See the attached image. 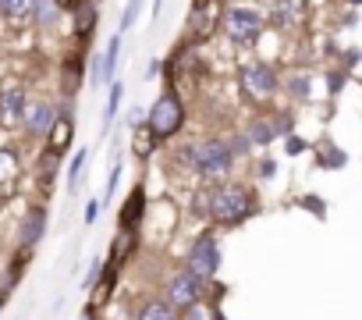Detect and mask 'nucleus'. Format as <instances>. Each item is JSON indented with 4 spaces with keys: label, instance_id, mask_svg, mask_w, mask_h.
I'll return each instance as SVG.
<instances>
[{
    "label": "nucleus",
    "instance_id": "nucleus-1",
    "mask_svg": "<svg viewBox=\"0 0 362 320\" xmlns=\"http://www.w3.org/2000/svg\"><path fill=\"white\" fill-rule=\"evenodd\" d=\"M181 160H185V168L206 175V178H217L231 168V149L228 142L221 139H206V142H196V146H185L181 149Z\"/></svg>",
    "mask_w": 362,
    "mask_h": 320
},
{
    "label": "nucleus",
    "instance_id": "nucleus-2",
    "mask_svg": "<svg viewBox=\"0 0 362 320\" xmlns=\"http://www.w3.org/2000/svg\"><path fill=\"white\" fill-rule=\"evenodd\" d=\"M263 29H267V18H263L256 8H249V4H235V8L224 11V33H228V40L238 43V47L256 43V40L263 36Z\"/></svg>",
    "mask_w": 362,
    "mask_h": 320
},
{
    "label": "nucleus",
    "instance_id": "nucleus-3",
    "mask_svg": "<svg viewBox=\"0 0 362 320\" xmlns=\"http://www.w3.org/2000/svg\"><path fill=\"white\" fill-rule=\"evenodd\" d=\"M249 210H252V196L245 185H221L210 200V214L221 224H238Z\"/></svg>",
    "mask_w": 362,
    "mask_h": 320
},
{
    "label": "nucleus",
    "instance_id": "nucleus-4",
    "mask_svg": "<svg viewBox=\"0 0 362 320\" xmlns=\"http://www.w3.org/2000/svg\"><path fill=\"white\" fill-rule=\"evenodd\" d=\"M224 22V0H192L189 4V36L206 43Z\"/></svg>",
    "mask_w": 362,
    "mask_h": 320
},
{
    "label": "nucleus",
    "instance_id": "nucleus-5",
    "mask_svg": "<svg viewBox=\"0 0 362 320\" xmlns=\"http://www.w3.org/2000/svg\"><path fill=\"white\" fill-rule=\"evenodd\" d=\"M181 121H185V107L177 103V96L163 93L153 107H149V128L156 132V139H167L181 128Z\"/></svg>",
    "mask_w": 362,
    "mask_h": 320
},
{
    "label": "nucleus",
    "instance_id": "nucleus-6",
    "mask_svg": "<svg viewBox=\"0 0 362 320\" xmlns=\"http://www.w3.org/2000/svg\"><path fill=\"white\" fill-rule=\"evenodd\" d=\"M199 292H203V274L196 270H181L170 278V288H167V302L174 309H192L199 302Z\"/></svg>",
    "mask_w": 362,
    "mask_h": 320
},
{
    "label": "nucleus",
    "instance_id": "nucleus-7",
    "mask_svg": "<svg viewBox=\"0 0 362 320\" xmlns=\"http://www.w3.org/2000/svg\"><path fill=\"white\" fill-rule=\"evenodd\" d=\"M242 86L252 100H270L277 93V72L263 61H252V64L242 68Z\"/></svg>",
    "mask_w": 362,
    "mask_h": 320
},
{
    "label": "nucleus",
    "instance_id": "nucleus-8",
    "mask_svg": "<svg viewBox=\"0 0 362 320\" xmlns=\"http://www.w3.org/2000/svg\"><path fill=\"white\" fill-rule=\"evenodd\" d=\"M305 15H309V0H274L270 4V25H277L281 33L302 29Z\"/></svg>",
    "mask_w": 362,
    "mask_h": 320
},
{
    "label": "nucleus",
    "instance_id": "nucleus-9",
    "mask_svg": "<svg viewBox=\"0 0 362 320\" xmlns=\"http://www.w3.org/2000/svg\"><path fill=\"white\" fill-rule=\"evenodd\" d=\"M189 263H192V270L203 274V278L217 274V267H221V249H217V242H214V239H199V242L192 246V253H189Z\"/></svg>",
    "mask_w": 362,
    "mask_h": 320
},
{
    "label": "nucleus",
    "instance_id": "nucleus-10",
    "mask_svg": "<svg viewBox=\"0 0 362 320\" xmlns=\"http://www.w3.org/2000/svg\"><path fill=\"white\" fill-rule=\"evenodd\" d=\"M25 114V96L18 86H8V89H0V125H18Z\"/></svg>",
    "mask_w": 362,
    "mask_h": 320
},
{
    "label": "nucleus",
    "instance_id": "nucleus-11",
    "mask_svg": "<svg viewBox=\"0 0 362 320\" xmlns=\"http://www.w3.org/2000/svg\"><path fill=\"white\" fill-rule=\"evenodd\" d=\"M0 15L11 25H29L36 18V0H0Z\"/></svg>",
    "mask_w": 362,
    "mask_h": 320
},
{
    "label": "nucleus",
    "instance_id": "nucleus-12",
    "mask_svg": "<svg viewBox=\"0 0 362 320\" xmlns=\"http://www.w3.org/2000/svg\"><path fill=\"white\" fill-rule=\"evenodd\" d=\"M54 121H57V114H54L50 103H33V107L25 110V125H29L33 135H47V132L54 128Z\"/></svg>",
    "mask_w": 362,
    "mask_h": 320
},
{
    "label": "nucleus",
    "instance_id": "nucleus-13",
    "mask_svg": "<svg viewBox=\"0 0 362 320\" xmlns=\"http://www.w3.org/2000/svg\"><path fill=\"white\" fill-rule=\"evenodd\" d=\"M71 15H75V36L86 40L96 29V0H78V4L71 8Z\"/></svg>",
    "mask_w": 362,
    "mask_h": 320
},
{
    "label": "nucleus",
    "instance_id": "nucleus-14",
    "mask_svg": "<svg viewBox=\"0 0 362 320\" xmlns=\"http://www.w3.org/2000/svg\"><path fill=\"white\" fill-rule=\"evenodd\" d=\"M117 57H121V36H114V40L107 43V54H103V61H100V82H114Z\"/></svg>",
    "mask_w": 362,
    "mask_h": 320
},
{
    "label": "nucleus",
    "instance_id": "nucleus-15",
    "mask_svg": "<svg viewBox=\"0 0 362 320\" xmlns=\"http://www.w3.org/2000/svg\"><path fill=\"white\" fill-rule=\"evenodd\" d=\"M15 175H18V164L8 149H0V196H8L11 185H15Z\"/></svg>",
    "mask_w": 362,
    "mask_h": 320
},
{
    "label": "nucleus",
    "instance_id": "nucleus-16",
    "mask_svg": "<svg viewBox=\"0 0 362 320\" xmlns=\"http://www.w3.org/2000/svg\"><path fill=\"white\" fill-rule=\"evenodd\" d=\"M71 142V121L68 118H57L54 128H50V153H64Z\"/></svg>",
    "mask_w": 362,
    "mask_h": 320
},
{
    "label": "nucleus",
    "instance_id": "nucleus-17",
    "mask_svg": "<svg viewBox=\"0 0 362 320\" xmlns=\"http://www.w3.org/2000/svg\"><path fill=\"white\" fill-rule=\"evenodd\" d=\"M139 320H177V316H174V306L170 302H146L139 309Z\"/></svg>",
    "mask_w": 362,
    "mask_h": 320
},
{
    "label": "nucleus",
    "instance_id": "nucleus-18",
    "mask_svg": "<svg viewBox=\"0 0 362 320\" xmlns=\"http://www.w3.org/2000/svg\"><path fill=\"white\" fill-rule=\"evenodd\" d=\"M43 210H36V214H29V221H25V232H22V246H33L40 235H43Z\"/></svg>",
    "mask_w": 362,
    "mask_h": 320
},
{
    "label": "nucleus",
    "instance_id": "nucleus-19",
    "mask_svg": "<svg viewBox=\"0 0 362 320\" xmlns=\"http://www.w3.org/2000/svg\"><path fill=\"white\" fill-rule=\"evenodd\" d=\"M249 135H252V142H270L277 135V121H252Z\"/></svg>",
    "mask_w": 362,
    "mask_h": 320
},
{
    "label": "nucleus",
    "instance_id": "nucleus-20",
    "mask_svg": "<svg viewBox=\"0 0 362 320\" xmlns=\"http://www.w3.org/2000/svg\"><path fill=\"white\" fill-rule=\"evenodd\" d=\"M153 139H156L153 128H135V139H132L135 153H139V156H149V153H153Z\"/></svg>",
    "mask_w": 362,
    "mask_h": 320
},
{
    "label": "nucleus",
    "instance_id": "nucleus-21",
    "mask_svg": "<svg viewBox=\"0 0 362 320\" xmlns=\"http://www.w3.org/2000/svg\"><path fill=\"white\" fill-rule=\"evenodd\" d=\"M128 246H132V228H121V235L114 239V256H110V267L124 263V256H128Z\"/></svg>",
    "mask_w": 362,
    "mask_h": 320
},
{
    "label": "nucleus",
    "instance_id": "nucleus-22",
    "mask_svg": "<svg viewBox=\"0 0 362 320\" xmlns=\"http://www.w3.org/2000/svg\"><path fill=\"white\" fill-rule=\"evenodd\" d=\"M54 18H57V0H36V22L47 29L54 25Z\"/></svg>",
    "mask_w": 362,
    "mask_h": 320
},
{
    "label": "nucleus",
    "instance_id": "nucleus-23",
    "mask_svg": "<svg viewBox=\"0 0 362 320\" xmlns=\"http://www.w3.org/2000/svg\"><path fill=\"white\" fill-rule=\"evenodd\" d=\"M121 93H124V89H121V82H114V86H110V103H107L103 125H110V121H114V114H117V107H121Z\"/></svg>",
    "mask_w": 362,
    "mask_h": 320
},
{
    "label": "nucleus",
    "instance_id": "nucleus-24",
    "mask_svg": "<svg viewBox=\"0 0 362 320\" xmlns=\"http://www.w3.org/2000/svg\"><path fill=\"white\" fill-rule=\"evenodd\" d=\"M139 8H142V0H128V4H124V15H121V33H128V29L135 25Z\"/></svg>",
    "mask_w": 362,
    "mask_h": 320
},
{
    "label": "nucleus",
    "instance_id": "nucleus-25",
    "mask_svg": "<svg viewBox=\"0 0 362 320\" xmlns=\"http://www.w3.org/2000/svg\"><path fill=\"white\" fill-rule=\"evenodd\" d=\"M139 210H142V193L135 189V196H132V200H128V207H124V228H132V224H135L132 217H139Z\"/></svg>",
    "mask_w": 362,
    "mask_h": 320
},
{
    "label": "nucleus",
    "instance_id": "nucleus-26",
    "mask_svg": "<svg viewBox=\"0 0 362 320\" xmlns=\"http://www.w3.org/2000/svg\"><path fill=\"white\" fill-rule=\"evenodd\" d=\"M82 164H86V153L78 149V156H75V164H71V175H68V182H71V185H78V175H82Z\"/></svg>",
    "mask_w": 362,
    "mask_h": 320
},
{
    "label": "nucleus",
    "instance_id": "nucleus-27",
    "mask_svg": "<svg viewBox=\"0 0 362 320\" xmlns=\"http://www.w3.org/2000/svg\"><path fill=\"white\" fill-rule=\"evenodd\" d=\"M96 214H100V203H89V207H86V224H93Z\"/></svg>",
    "mask_w": 362,
    "mask_h": 320
},
{
    "label": "nucleus",
    "instance_id": "nucleus-28",
    "mask_svg": "<svg viewBox=\"0 0 362 320\" xmlns=\"http://www.w3.org/2000/svg\"><path fill=\"white\" fill-rule=\"evenodd\" d=\"M75 4H78V0H57V8H68V11H71Z\"/></svg>",
    "mask_w": 362,
    "mask_h": 320
},
{
    "label": "nucleus",
    "instance_id": "nucleus-29",
    "mask_svg": "<svg viewBox=\"0 0 362 320\" xmlns=\"http://www.w3.org/2000/svg\"><path fill=\"white\" fill-rule=\"evenodd\" d=\"M82 320H93V313H86V316H82Z\"/></svg>",
    "mask_w": 362,
    "mask_h": 320
},
{
    "label": "nucleus",
    "instance_id": "nucleus-30",
    "mask_svg": "<svg viewBox=\"0 0 362 320\" xmlns=\"http://www.w3.org/2000/svg\"><path fill=\"white\" fill-rule=\"evenodd\" d=\"M0 306H4V295H0Z\"/></svg>",
    "mask_w": 362,
    "mask_h": 320
}]
</instances>
